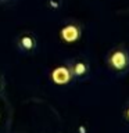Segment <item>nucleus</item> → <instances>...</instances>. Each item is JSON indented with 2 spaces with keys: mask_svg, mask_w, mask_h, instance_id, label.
<instances>
[{
  "mask_svg": "<svg viewBox=\"0 0 129 133\" xmlns=\"http://www.w3.org/2000/svg\"><path fill=\"white\" fill-rule=\"evenodd\" d=\"M68 68L74 79H85L90 72V64L86 58L75 57L68 62Z\"/></svg>",
  "mask_w": 129,
  "mask_h": 133,
  "instance_id": "obj_3",
  "label": "nucleus"
},
{
  "mask_svg": "<svg viewBox=\"0 0 129 133\" xmlns=\"http://www.w3.org/2000/svg\"><path fill=\"white\" fill-rule=\"evenodd\" d=\"M106 64L114 74H125L129 69V51L122 44L114 46L108 50L106 56Z\"/></svg>",
  "mask_w": 129,
  "mask_h": 133,
  "instance_id": "obj_1",
  "label": "nucleus"
},
{
  "mask_svg": "<svg viewBox=\"0 0 129 133\" xmlns=\"http://www.w3.org/2000/svg\"><path fill=\"white\" fill-rule=\"evenodd\" d=\"M4 87H6V81H4V76L0 74V96L4 93Z\"/></svg>",
  "mask_w": 129,
  "mask_h": 133,
  "instance_id": "obj_7",
  "label": "nucleus"
},
{
  "mask_svg": "<svg viewBox=\"0 0 129 133\" xmlns=\"http://www.w3.org/2000/svg\"><path fill=\"white\" fill-rule=\"evenodd\" d=\"M50 79L56 86H67L72 82V74L68 65H57L50 72Z\"/></svg>",
  "mask_w": 129,
  "mask_h": 133,
  "instance_id": "obj_5",
  "label": "nucleus"
},
{
  "mask_svg": "<svg viewBox=\"0 0 129 133\" xmlns=\"http://www.w3.org/2000/svg\"><path fill=\"white\" fill-rule=\"evenodd\" d=\"M17 47H18L20 51H22L25 54L33 53L37 47V39L35 33H32L31 31L21 32L18 37H17Z\"/></svg>",
  "mask_w": 129,
  "mask_h": 133,
  "instance_id": "obj_4",
  "label": "nucleus"
},
{
  "mask_svg": "<svg viewBox=\"0 0 129 133\" xmlns=\"http://www.w3.org/2000/svg\"><path fill=\"white\" fill-rule=\"evenodd\" d=\"M82 32H83V28L79 22H76V21H68L67 24H64L61 26L60 32H58V36H60V40L62 43L74 44L81 40Z\"/></svg>",
  "mask_w": 129,
  "mask_h": 133,
  "instance_id": "obj_2",
  "label": "nucleus"
},
{
  "mask_svg": "<svg viewBox=\"0 0 129 133\" xmlns=\"http://www.w3.org/2000/svg\"><path fill=\"white\" fill-rule=\"evenodd\" d=\"M124 118H125V121L129 123V101L126 103V105L124 107Z\"/></svg>",
  "mask_w": 129,
  "mask_h": 133,
  "instance_id": "obj_6",
  "label": "nucleus"
}]
</instances>
